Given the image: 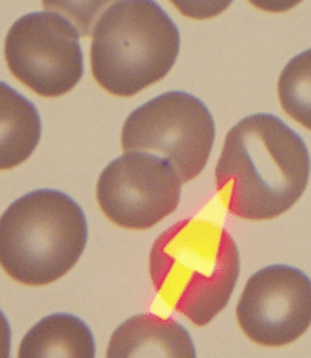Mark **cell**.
<instances>
[{
    "instance_id": "6da1fadb",
    "label": "cell",
    "mask_w": 311,
    "mask_h": 358,
    "mask_svg": "<svg viewBox=\"0 0 311 358\" xmlns=\"http://www.w3.org/2000/svg\"><path fill=\"white\" fill-rule=\"evenodd\" d=\"M310 155L301 136L271 114L240 120L226 134L215 178L221 201L242 220L276 219L305 192Z\"/></svg>"
},
{
    "instance_id": "7a4b0ae2",
    "label": "cell",
    "mask_w": 311,
    "mask_h": 358,
    "mask_svg": "<svg viewBox=\"0 0 311 358\" xmlns=\"http://www.w3.org/2000/svg\"><path fill=\"white\" fill-rule=\"evenodd\" d=\"M150 275L153 288L169 306L204 327L231 299L240 276V251L224 228L182 220L154 241Z\"/></svg>"
},
{
    "instance_id": "3957f363",
    "label": "cell",
    "mask_w": 311,
    "mask_h": 358,
    "mask_svg": "<svg viewBox=\"0 0 311 358\" xmlns=\"http://www.w3.org/2000/svg\"><path fill=\"white\" fill-rule=\"evenodd\" d=\"M87 241V219L75 200L58 189L31 191L0 217V267L22 285H49L75 267Z\"/></svg>"
},
{
    "instance_id": "277c9868",
    "label": "cell",
    "mask_w": 311,
    "mask_h": 358,
    "mask_svg": "<svg viewBox=\"0 0 311 358\" xmlns=\"http://www.w3.org/2000/svg\"><path fill=\"white\" fill-rule=\"evenodd\" d=\"M181 36L154 0H122L93 28L92 75L101 88L132 97L171 72Z\"/></svg>"
},
{
    "instance_id": "5b68a950",
    "label": "cell",
    "mask_w": 311,
    "mask_h": 358,
    "mask_svg": "<svg viewBox=\"0 0 311 358\" xmlns=\"http://www.w3.org/2000/svg\"><path fill=\"white\" fill-rule=\"evenodd\" d=\"M215 134L211 113L199 99L168 92L131 113L122 129V150L159 155L187 183L205 168Z\"/></svg>"
},
{
    "instance_id": "8992f818",
    "label": "cell",
    "mask_w": 311,
    "mask_h": 358,
    "mask_svg": "<svg viewBox=\"0 0 311 358\" xmlns=\"http://www.w3.org/2000/svg\"><path fill=\"white\" fill-rule=\"evenodd\" d=\"M79 37L70 21L55 13L25 15L10 27L6 37L4 57L8 70L41 97H61L82 78Z\"/></svg>"
},
{
    "instance_id": "52a82bcc",
    "label": "cell",
    "mask_w": 311,
    "mask_h": 358,
    "mask_svg": "<svg viewBox=\"0 0 311 358\" xmlns=\"http://www.w3.org/2000/svg\"><path fill=\"white\" fill-rule=\"evenodd\" d=\"M182 185L168 159L132 150L103 169L96 195L113 224L123 229L147 230L178 208Z\"/></svg>"
},
{
    "instance_id": "ba28073f",
    "label": "cell",
    "mask_w": 311,
    "mask_h": 358,
    "mask_svg": "<svg viewBox=\"0 0 311 358\" xmlns=\"http://www.w3.org/2000/svg\"><path fill=\"white\" fill-rule=\"evenodd\" d=\"M236 314L243 334L255 344H291L310 327V278L291 266L261 269L247 280Z\"/></svg>"
},
{
    "instance_id": "9c48e42d",
    "label": "cell",
    "mask_w": 311,
    "mask_h": 358,
    "mask_svg": "<svg viewBox=\"0 0 311 358\" xmlns=\"http://www.w3.org/2000/svg\"><path fill=\"white\" fill-rule=\"evenodd\" d=\"M106 356L120 357H196L189 332L173 318L139 314L114 331Z\"/></svg>"
},
{
    "instance_id": "30bf717a",
    "label": "cell",
    "mask_w": 311,
    "mask_h": 358,
    "mask_svg": "<svg viewBox=\"0 0 311 358\" xmlns=\"http://www.w3.org/2000/svg\"><path fill=\"white\" fill-rule=\"evenodd\" d=\"M41 118L31 101L0 81V170L31 157L41 139Z\"/></svg>"
},
{
    "instance_id": "8fae6325",
    "label": "cell",
    "mask_w": 311,
    "mask_h": 358,
    "mask_svg": "<svg viewBox=\"0 0 311 358\" xmlns=\"http://www.w3.org/2000/svg\"><path fill=\"white\" fill-rule=\"evenodd\" d=\"M20 358H94L96 344L91 329L78 317L66 313L42 319L24 336Z\"/></svg>"
},
{
    "instance_id": "7c38bea8",
    "label": "cell",
    "mask_w": 311,
    "mask_h": 358,
    "mask_svg": "<svg viewBox=\"0 0 311 358\" xmlns=\"http://www.w3.org/2000/svg\"><path fill=\"white\" fill-rule=\"evenodd\" d=\"M277 94L282 110L311 131V49L285 66L277 83Z\"/></svg>"
},
{
    "instance_id": "4fadbf2b",
    "label": "cell",
    "mask_w": 311,
    "mask_h": 358,
    "mask_svg": "<svg viewBox=\"0 0 311 358\" xmlns=\"http://www.w3.org/2000/svg\"><path fill=\"white\" fill-rule=\"evenodd\" d=\"M117 0H42L46 10L61 15L79 31L80 37H89L93 27Z\"/></svg>"
},
{
    "instance_id": "5bb4252c",
    "label": "cell",
    "mask_w": 311,
    "mask_h": 358,
    "mask_svg": "<svg viewBox=\"0 0 311 358\" xmlns=\"http://www.w3.org/2000/svg\"><path fill=\"white\" fill-rule=\"evenodd\" d=\"M183 16L192 20H210L231 7L233 0H171Z\"/></svg>"
},
{
    "instance_id": "9a60e30c",
    "label": "cell",
    "mask_w": 311,
    "mask_h": 358,
    "mask_svg": "<svg viewBox=\"0 0 311 358\" xmlns=\"http://www.w3.org/2000/svg\"><path fill=\"white\" fill-rule=\"evenodd\" d=\"M301 1L302 0H249V3L255 8L271 13L288 12L297 7Z\"/></svg>"
},
{
    "instance_id": "2e32d148",
    "label": "cell",
    "mask_w": 311,
    "mask_h": 358,
    "mask_svg": "<svg viewBox=\"0 0 311 358\" xmlns=\"http://www.w3.org/2000/svg\"><path fill=\"white\" fill-rule=\"evenodd\" d=\"M10 356V327L8 319L0 310V358Z\"/></svg>"
}]
</instances>
